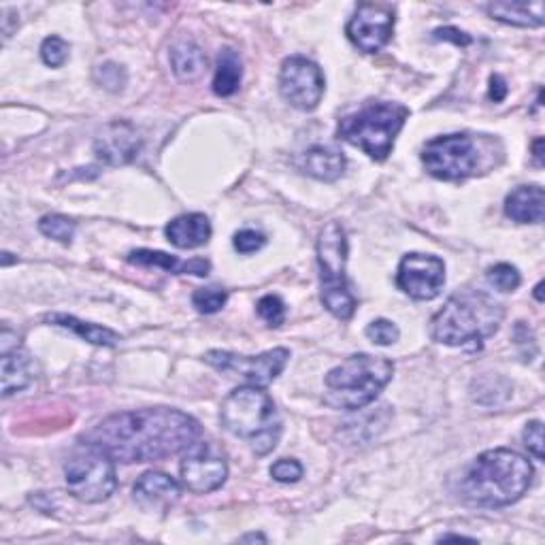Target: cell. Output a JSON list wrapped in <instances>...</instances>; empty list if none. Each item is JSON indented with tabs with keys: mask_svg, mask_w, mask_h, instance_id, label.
Wrapping results in <instances>:
<instances>
[{
	"mask_svg": "<svg viewBox=\"0 0 545 545\" xmlns=\"http://www.w3.org/2000/svg\"><path fill=\"white\" fill-rule=\"evenodd\" d=\"M392 373V360L384 356L354 354L343 360L339 367L330 369L324 377V403L345 411L365 409L390 384Z\"/></svg>",
	"mask_w": 545,
	"mask_h": 545,
	"instance_id": "5b68a950",
	"label": "cell"
},
{
	"mask_svg": "<svg viewBox=\"0 0 545 545\" xmlns=\"http://www.w3.org/2000/svg\"><path fill=\"white\" fill-rule=\"evenodd\" d=\"M233 245H235V250L239 254H254V252L262 250L264 245H267V237H264L262 233H258V230L243 228L235 235Z\"/></svg>",
	"mask_w": 545,
	"mask_h": 545,
	"instance_id": "e575fe53",
	"label": "cell"
},
{
	"mask_svg": "<svg viewBox=\"0 0 545 545\" xmlns=\"http://www.w3.org/2000/svg\"><path fill=\"white\" fill-rule=\"evenodd\" d=\"M486 11L492 20L509 26L539 28L545 22L541 0H535V3H490Z\"/></svg>",
	"mask_w": 545,
	"mask_h": 545,
	"instance_id": "44dd1931",
	"label": "cell"
},
{
	"mask_svg": "<svg viewBox=\"0 0 545 545\" xmlns=\"http://www.w3.org/2000/svg\"><path fill=\"white\" fill-rule=\"evenodd\" d=\"M279 92L299 111H313L324 96L322 69L305 56H290L279 71Z\"/></svg>",
	"mask_w": 545,
	"mask_h": 545,
	"instance_id": "8fae6325",
	"label": "cell"
},
{
	"mask_svg": "<svg viewBox=\"0 0 545 545\" xmlns=\"http://www.w3.org/2000/svg\"><path fill=\"white\" fill-rule=\"evenodd\" d=\"M535 469L522 454L497 448L477 456L460 480V497L475 507H505L520 501Z\"/></svg>",
	"mask_w": 545,
	"mask_h": 545,
	"instance_id": "7a4b0ae2",
	"label": "cell"
},
{
	"mask_svg": "<svg viewBox=\"0 0 545 545\" xmlns=\"http://www.w3.org/2000/svg\"><path fill=\"white\" fill-rule=\"evenodd\" d=\"M220 420L230 435L243 439L256 456L271 454L282 437V418L271 396L258 386L230 392L220 409Z\"/></svg>",
	"mask_w": 545,
	"mask_h": 545,
	"instance_id": "277c9868",
	"label": "cell"
},
{
	"mask_svg": "<svg viewBox=\"0 0 545 545\" xmlns=\"http://www.w3.org/2000/svg\"><path fill=\"white\" fill-rule=\"evenodd\" d=\"M541 290H543V284H537V288H535V296H537V301H539V303L543 301V294H541Z\"/></svg>",
	"mask_w": 545,
	"mask_h": 545,
	"instance_id": "b9f144b4",
	"label": "cell"
},
{
	"mask_svg": "<svg viewBox=\"0 0 545 545\" xmlns=\"http://www.w3.org/2000/svg\"><path fill=\"white\" fill-rule=\"evenodd\" d=\"M541 147H543V139H537L535 145H533V156L537 160V167H543V152H541Z\"/></svg>",
	"mask_w": 545,
	"mask_h": 545,
	"instance_id": "f35d334b",
	"label": "cell"
},
{
	"mask_svg": "<svg viewBox=\"0 0 545 545\" xmlns=\"http://www.w3.org/2000/svg\"><path fill=\"white\" fill-rule=\"evenodd\" d=\"M228 301V292L218 286H209L201 288L192 294V305L196 307L198 313H218Z\"/></svg>",
	"mask_w": 545,
	"mask_h": 545,
	"instance_id": "83f0119b",
	"label": "cell"
},
{
	"mask_svg": "<svg viewBox=\"0 0 545 545\" xmlns=\"http://www.w3.org/2000/svg\"><path fill=\"white\" fill-rule=\"evenodd\" d=\"M66 488L81 503H103L118 488V475H115L113 458L103 450L92 448L84 443L64 465Z\"/></svg>",
	"mask_w": 545,
	"mask_h": 545,
	"instance_id": "ba28073f",
	"label": "cell"
},
{
	"mask_svg": "<svg viewBox=\"0 0 545 545\" xmlns=\"http://www.w3.org/2000/svg\"><path fill=\"white\" fill-rule=\"evenodd\" d=\"M271 475L279 484H296L303 477V465L294 458H282L271 467Z\"/></svg>",
	"mask_w": 545,
	"mask_h": 545,
	"instance_id": "d6a6232c",
	"label": "cell"
},
{
	"mask_svg": "<svg viewBox=\"0 0 545 545\" xmlns=\"http://www.w3.org/2000/svg\"><path fill=\"white\" fill-rule=\"evenodd\" d=\"M488 282L501 292H514L520 288L522 277L514 264L501 262V264H494V267L488 269Z\"/></svg>",
	"mask_w": 545,
	"mask_h": 545,
	"instance_id": "4316f807",
	"label": "cell"
},
{
	"mask_svg": "<svg viewBox=\"0 0 545 545\" xmlns=\"http://www.w3.org/2000/svg\"><path fill=\"white\" fill-rule=\"evenodd\" d=\"M365 335L375 343V345H382V348H386V345H392L399 341L401 333H399V328H396V324H392L390 320H373L367 330H365Z\"/></svg>",
	"mask_w": 545,
	"mask_h": 545,
	"instance_id": "1f68e13d",
	"label": "cell"
},
{
	"mask_svg": "<svg viewBox=\"0 0 545 545\" xmlns=\"http://www.w3.org/2000/svg\"><path fill=\"white\" fill-rule=\"evenodd\" d=\"M141 137L130 122H111L94 139L96 158L109 167H124L141 152Z\"/></svg>",
	"mask_w": 545,
	"mask_h": 545,
	"instance_id": "9a60e30c",
	"label": "cell"
},
{
	"mask_svg": "<svg viewBox=\"0 0 545 545\" xmlns=\"http://www.w3.org/2000/svg\"><path fill=\"white\" fill-rule=\"evenodd\" d=\"M164 233L179 250H196L211 239V222L203 213H184L171 220Z\"/></svg>",
	"mask_w": 545,
	"mask_h": 545,
	"instance_id": "ac0fdd59",
	"label": "cell"
},
{
	"mask_svg": "<svg viewBox=\"0 0 545 545\" xmlns=\"http://www.w3.org/2000/svg\"><path fill=\"white\" fill-rule=\"evenodd\" d=\"M205 64H207V58L203 54V49L194 41H177L171 47L173 73L181 81H194L201 77V73L205 71Z\"/></svg>",
	"mask_w": 545,
	"mask_h": 545,
	"instance_id": "cb8c5ba5",
	"label": "cell"
},
{
	"mask_svg": "<svg viewBox=\"0 0 545 545\" xmlns=\"http://www.w3.org/2000/svg\"><path fill=\"white\" fill-rule=\"evenodd\" d=\"M409 118V109L399 103H369L339 122L337 137L382 162L392 154L399 132Z\"/></svg>",
	"mask_w": 545,
	"mask_h": 545,
	"instance_id": "8992f818",
	"label": "cell"
},
{
	"mask_svg": "<svg viewBox=\"0 0 545 545\" xmlns=\"http://www.w3.org/2000/svg\"><path fill=\"white\" fill-rule=\"evenodd\" d=\"M181 482L194 494H209L224 486L228 465L209 441H196L184 452L179 465Z\"/></svg>",
	"mask_w": 545,
	"mask_h": 545,
	"instance_id": "7c38bea8",
	"label": "cell"
},
{
	"mask_svg": "<svg viewBox=\"0 0 545 545\" xmlns=\"http://www.w3.org/2000/svg\"><path fill=\"white\" fill-rule=\"evenodd\" d=\"M243 79V64L237 52L233 49H224V52L218 56L216 64V73H213V92L222 98L233 96Z\"/></svg>",
	"mask_w": 545,
	"mask_h": 545,
	"instance_id": "d4e9b609",
	"label": "cell"
},
{
	"mask_svg": "<svg viewBox=\"0 0 545 545\" xmlns=\"http://www.w3.org/2000/svg\"><path fill=\"white\" fill-rule=\"evenodd\" d=\"M132 494H135L137 505L145 511H167L179 501L181 488L171 475L162 471H147L139 477Z\"/></svg>",
	"mask_w": 545,
	"mask_h": 545,
	"instance_id": "e0dca14e",
	"label": "cell"
},
{
	"mask_svg": "<svg viewBox=\"0 0 545 545\" xmlns=\"http://www.w3.org/2000/svg\"><path fill=\"white\" fill-rule=\"evenodd\" d=\"M505 213L518 224H541L545 216V194L541 186H520L505 198Z\"/></svg>",
	"mask_w": 545,
	"mask_h": 545,
	"instance_id": "d6986e66",
	"label": "cell"
},
{
	"mask_svg": "<svg viewBox=\"0 0 545 545\" xmlns=\"http://www.w3.org/2000/svg\"><path fill=\"white\" fill-rule=\"evenodd\" d=\"M448 539H454V541H475V539L465 537V535H443L439 541H448Z\"/></svg>",
	"mask_w": 545,
	"mask_h": 545,
	"instance_id": "ab89813d",
	"label": "cell"
},
{
	"mask_svg": "<svg viewBox=\"0 0 545 545\" xmlns=\"http://www.w3.org/2000/svg\"><path fill=\"white\" fill-rule=\"evenodd\" d=\"M514 343L520 352V358L524 362H531L537 356V341L533 330L528 328L524 322H518L514 328Z\"/></svg>",
	"mask_w": 545,
	"mask_h": 545,
	"instance_id": "836d02e7",
	"label": "cell"
},
{
	"mask_svg": "<svg viewBox=\"0 0 545 545\" xmlns=\"http://www.w3.org/2000/svg\"><path fill=\"white\" fill-rule=\"evenodd\" d=\"M241 541H267V539H264L262 535H247V537H241Z\"/></svg>",
	"mask_w": 545,
	"mask_h": 545,
	"instance_id": "60d3db41",
	"label": "cell"
},
{
	"mask_svg": "<svg viewBox=\"0 0 545 545\" xmlns=\"http://www.w3.org/2000/svg\"><path fill=\"white\" fill-rule=\"evenodd\" d=\"M505 307L484 290H460L452 294L431 320V337L437 343H482L501 328Z\"/></svg>",
	"mask_w": 545,
	"mask_h": 545,
	"instance_id": "3957f363",
	"label": "cell"
},
{
	"mask_svg": "<svg viewBox=\"0 0 545 545\" xmlns=\"http://www.w3.org/2000/svg\"><path fill=\"white\" fill-rule=\"evenodd\" d=\"M507 92H509V90H507L505 79H503L501 75H492V77H490V92H488L490 101H494V103H501V101H505Z\"/></svg>",
	"mask_w": 545,
	"mask_h": 545,
	"instance_id": "74e56055",
	"label": "cell"
},
{
	"mask_svg": "<svg viewBox=\"0 0 545 545\" xmlns=\"http://www.w3.org/2000/svg\"><path fill=\"white\" fill-rule=\"evenodd\" d=\"M258 316L267 322L271 328H277L282 326L284 320H286V305L284 301L279 299V296L275 294H267L262 296V299L258 301Z\"/></svg>",
	"mask_w": 545,
	"mask_h": 545,
	"instance_id": "f1b7e54d",
	"label": "cell"
},
{
	"mask_svg": "<svg viewBox=\"0 0 545 545\" xmlns=\"http://www.w3.org/2000/svg\"><path fill=\"white\" fill-rule=\"evenodd\" d=\"M318 267L322 284V303L337 320L348 322L356 311L348 275V235L339 222H328L318 237Z\"/></svg>",
	"mask_w": 545,
	"mask_h": 545,
	"instance_id": "52a82bcc",
	"label": "cell"
},
{
	"mask_svg": "<svg viewBox=\"0 0 545 545\" xmlns=\"http://www.w3.org/2000/svg\"><path fill=\"white\" fill-rule=\"evenodd\" d=\"M94 79L109 92H120L126 86V71L120 64L105 62L94 71Z\"/></svg>",
	"mask_w": 545,
	"mask_h": 545,
	"instance_id": "f546056e",
	"label": "cell"
},
{
	"mask_svg": "<svg viewBox=\"0 0 545 545\" xmlns=\"http://www.w3.org/2000/svg\"><path fill=\"white\" fill-rule=\"evenodd\" d=\"M201 437V424L179 409L156 407L113 414L81 437L113 460L156 462L184 454Z\"/></svg>",
	"mask_w": 545,
	"mask_h": 545,
	"instance_id": "6da1fadb",
	"label": "cell"
},
{
	"mask_svg": "<svg viewBox=\"0 0 545 545\" xmlns=\"http://www.w3.org/2000/svg\"><path fill=\"white\" fill-rule=\"evenodd\" d=\"M522 439H524L526 450L531 452L537 460L545 458L543 456V424L539 420H533V422L526 424Z\"/></svg>",
	"mask_w": 545,
	"mask_h": 545,
	"instance_id": "d590c367",
	"label": "cell"
},
{
	"mask_svg": "<svg viewBox=\"0 0 545 545\" xmlns=\"http://www.w3.org/2000/svg\"><path fill=\"white\" fill-rule=\"evenodd\" d=\"M13 333L9 328L3 330V337H0V352H3V396L9 399L11 394L22 392L28 388L35 379V362H32L30 354L22 348L20 341H11Z\"/></svg>",
	"mask_w": 545,
	"mask_h": 545,
	"instance_id": "2e32d148",
	"label": "cell"
},
{
	"mask_svg": "<svg viewBox=\"0 0 545 545\" xmlns=\"http://www.w3.org/2000/svg\"><path fill=\"white\" fill-rule=\"evenodd\" d=\"M290 360V352L286 348H275L258 356H243L235 352L211 350L205 354V362L213 369L226 373L228 377H239L247 386L267 388L282 375Z\"/></svg>",
	"mask_w": 545,
	"mask_h": 545,
	"instance_id": "30bf717a",
	"label": "cell"
},
{
	"mask_svg": "<svg viewBox=\"0 0 545 545\" xmlns=\"http://www.w3.org/2000/svg\"><path fill=\"white\" fill-rule=\"evenodd\" d=\"M445 284V264L431 254H407L396 273V286L416 301H433Z\"/></svg>",
	"mask_w": 545,
	"mask_h": 545,
	"instance_id": "4fadbf2b",
	"label": "cell"
},
{
	"mask_svg": "<svg viewBox=\"0 0 545 545\" xmlns=\"http://www.w3.org/2000/svg\"><path fill=\"white\" fill-rule=\"evenodd\" d=\"M422 162L433 177L443 181H460L477 173L482 156L473 137L465 135V132H456V135L428 141L422 150Z\"/></svg>",
	"mask_w": 545,
	"mask_h": 545,
	"instance_id": "9c48e42d",
	"label": "cell"
},
{
	"mask_svg": "<svg viewBox=\"0 0 545 545\" xmlns=\"http://www.w3.org/2000/svg\"><path fill=\"white\" fill-rule=\"evenodd\" d=\"M433 37H435L437 41H452V43H456L458 47H467V45L471 43V37L467 35V32H462V30H458V28H454V26H445V28L435 30V32H433Z\"/></svg>",
	"mask_w": 545,
	"mask_h": 545,
	"instance_id": "8d00e7d4",
	"label": "cell"
},
{
	"mask_svg": "<svg viewBox=\"0 0 545 545\" xmlns=\"http://www.w3.org/2000/svg\"><path fill=\"white\" fill-rule=\"evenodd\" d=\"M71 47L64 39L60 37H47L41 45V58L47 66H52V69H58L66 60H69Z\"/></svg>",
	"mask_w": 545,
	"mask_h": 545,
	"instance_id": "4dcf8cb0",
	"label": "cell"
},
{
	"mask_svg": "<svg viewBox=\"0 0 545 545\" xmlns=\"http://www.w3.org/2000/svg\"><path fill=\"white\" fill-rule=\"evenodd\" d=\"M75 228H77V224L71 218L58 216V213H52V216H43L39 222V230L45 237L54 239L58 243H64V245H69L73 241Z\"/></svg>",
	"mask_w": 545,
	"mask_h": 545,
	"instance_id": "484cf974",
	"label": "cell"
},
{
	"mask_svg": "<svg viewBox=\"0 0 545 545\" xmlns=\"http://www.w3.org/2000/svg\"><path fill=\"white\" fill-rule=\"evenodd\" d=\"M301 169L320 181H335L345 171V156L333 147L316 145L303 154Z\"/></svg>",
	"mask_w": 545,
	"mask_h": 545,
	"instance_id": "7402d4cb",
	"label": "cell"
},
{
	"mask_svg": "<svg viewBox=\"0 0 545 545\" xmlns=\"http://www.w3.org/2000/svg\"><path fill=\"white\" fill-rule=\"evenodd\" d=\"M128 262L139 264V267H156L167 273L175 275H196V277H207L211 271V262L205 258H192L188 262H181L171 254L154 252V250H135L128 254Z\"/></svg>",
	"mask_w": 545,
	"mask_h": 545,
	"instance_id": "ffe728a7",
	"label": "cell"
},
{
	"mask_svg": "<svg viewBox=\"0 0 545 545\" xmlns=\"http://www.w3.org/2000/svg\"><path fill=\"white\" fill-rule=\"evenodd\" d=\"M47 322H52L60 328H66V330H73V333L84 339L92 345H103V348H113V345L120 343V335L113 333L111 328H105V326H98V324H92V322H81L77 320L75 316H66V313H52V316H47Z\"/></svg>",
	"mask_w": 545,
	"mask_h": 545,
	"instance_id": "603a6c76",
	"label": "cell"
},
{
	"mask_svg": "<svg viewBox=\"0 0 545 545\" xmlns=\"http://www.w3.org/2000/svg\"><path fill=\"white\" fill-rule=\"evenodd\" d=\"M394 11L386 5H360L345 26V35L365 54H377L392 39Z\"/></svg>",
	"mask_w": 545,
	"mask_h": 545,
	"instance_id": "5bb4252c",
	"label": "cell"
}]
</instances>
